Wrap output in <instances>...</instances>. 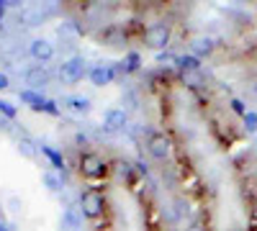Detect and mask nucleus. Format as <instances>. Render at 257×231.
Here are the masks:
<instances>
[{"mask_svg": "<svg viewBox=\"0 0 257 231\" xmlns=\"http://www.w3.org/2000/svg\"><path fill=\"white\" fill-rule=\"evenodd\" d=\"M85 65H88V62H85V57H80V54L64 59L62 67H59V80L67 82V85H75V82H80L85 77V72H88Z\"/></svg>", "mask_w": 257, "mask_h": 231, "instance_id": "nucleus-1", "label": "nucleus"}, {"mask_svg": "<svg viewBox=\"0 0 257 231\" xmlns=\"http://www.w3.org/2000/svg\"><path fill=\"white\" fill-rule=\"evenodd\" d=\"M80 208H82V216L98 218L105 211V198L98 190H85V193H80Z\"/></svg>", "mask_w": 257, "mask_h": 231, "instance_id": "nucleus-2", "label": "nucleus"}, {"mask_svg": "<svg viewBox=\"0 0 257 231\" xmlns=\"http://www.w3.org/2000/svg\"><path fill=\"white\" fill-rule=\"evenodd\" d=\"M144 41H147V47L165 52V47L170 44V26L167 24H152L144 31Z\"/></svg>", "mask_w": 257, "mask_h": 231, "instance_id": "nucleus-3", "label": "nucleus"}, {"mask_svg": "<svg viewBox=\"0 0 257 231\" xmlns=\"http://www.w3.org/2000/svg\"><path fill=\"white\" fill-rule=\"evenodd\" d=\"M80 170H82V175H85V177L98 180V177H103V175H105V162H103L98 154L88 152V154H82V157H80Z\"/></svg>", "mask_w": 257, "mask_h": 231, "instance_id": "nucleus-4", "label": "nucleus"}, {"mask_svg": "<svg viewBox=\"0 0 257 231\" xmlns=\"http://www.w3.org/2000/svg\"><path fill=\"white\" fill-rule=\"evenodd\" d=\"M147 149H149V154H152L155 159L165 162L170 157V152H173V144H170V139L165 134H152L149 141H147Z\"/></svg>", "mask_w": 257, "mask_h": 231, "instance_id": "nucleus-5", "label": "nucleus"}, {"mask_svg": "<svg viewBox=\"0 0 257 231\" xmlns=\"http://www.w3.org/2000/svg\"><path fill=\"white\" fill-rule=\"evenodd\" d=\"M24 80H26L29 90H41V88L49 85V72L41 67V65H31V67L24 72Z\"/></svg>", "mask_w": 257, "mask_h": 231, "instance_id": "nucleus-6", "label": "nucleus"}, {"mask_svg": "<svg viewBox=\"0 0 257 231\" xmlns=\"http://www.w3.org/2000/svg\"><path fill=\"white\" fill-rule=\"evenodd\" d=\"M126 123H128V116L123 108H108L103 113V126H105V131H123L126 129Z\"/></svg>", "mask_w": 257, "mask_h": 231, "instance_id": "nucleus-7", "label": "nucleus"}, {"mask_svg": "<svg viewBox=\"0 0 257 231\" xmlns=\"http://www.w3.org/2000/svg\"><path fill=\"white\" fill-rule=\"evenodd\" d=\"M29 54L36 59V62H49V59H54V44L49 39H34L31 44H29Z\"/></svg>", "mask_w": 257, "mask_h": 231, "instance_id": "nucleus-8", "label": "nucleus"}, {"mask_svg": "<svg viewBox=\"0 0 257 231\" xmlns=\"http://www.w3.org/2000/svg\"><path fill=\"white\" fill-rule=\"evenodd\" d=\"M49 18V13H47V8H44V3L41 6H26V8H21V21H24L26 26H41L44 21Z\"/></svg>", "mask_w": 257, "mask_h": 231, "instance_id": "nucleus-9", "label": "nucleus"}, {"mask_svg": "<svg viewBox=\"0 0 257 231\" xmlns=\"http://www.w3.org/2000/svg\"><path fill=\"white\" fill-rule=\"evenodd\" d=\"M113 77H116V72H113V67H111V65H95V67L90 70V82H93L95 88H105V85H111Z\"/></svg>", "mask_w": 257, "mask_h": 231, "instance_id": "nucleus-10", "label": "nucleus"}, {"mask_svg": "<svg viewBox=\"0 0 257 231\" xmlns=\"http://www.w3.org/2000/svg\"><path fill=\"white\" fill-rule=\"evenodd\" d=\"M82 226V216L77 208H64L59 216V231H77Z\"/></svg>", "mask_w": 257, "mask_h": 231, "instance_id": "nucleus-11", "label": "nucleus"}, {"mask_svg": "<svg viewBox=\"0 0 257 231\" xmlns=\"http://www.w3.org/2000/svg\"><path fill=\"white\" fill-rule=\"evenodd\" d=\"M64 106H67L72 113H90V98H85V95H67L64 98Z\"/></svg>", "mask_w": 257, "mask_h": 231, "instance_id": "nucleus-12", "label": "nucleus"}, {"mask_svg": "<svg viewBox=\"0 0 257 231\" xmlns=\"http://www.w3.org/2000/svg\"><path fill=\"white\" fill-rule=\"evenodd\" d=\"M190 49H193V57H208L211 52H213V39H208V36H196L190 41Z\"/></svg>", "mask_w": 257, "mask_h": 231, "instance_id": "nucleus-13", "label": "nucleus"}, {"mask_svg": "<svg viewBox=\"0 0 257 231\" xmlns=\"http://www.w3.org/2000/svg\"><path fill=\"white\" fill-rule=\"evenodd\" d=\"M18 152L24 154L26 159H36L41 149L36 146V141H34L31 136H21V139H18Z\"/></svg>", "mask_w": 257, "mask_h": 231, "instance_id": "nucleus-14", "label": "nucleus"}, {"mask_svg": "<svg viewBox=\"0 0 257 231\" xmlns=\"http://www.w3.org/2000/svg\"><path fill=\"white\" fill-rule=\"evenodd\" d=\"M18 98L24 100V103H29V106H31L34 111H44V108H47V100L41 98L39 93H34V90H21V93H18Z\"/></svg>", "mask_w": 257, "mask_h": 231, "instance_id": "nucleus-15", "label": "nucleus"}, {"mask_svg": "<svg viewBox=\"0 0 257 231\" xmlns=\"http://www.w3.org/2000/svg\"><path fill=\"white\" fill-rule=\"evenodd\" d=\"M178 67H180L183 72H198V70H201V59L193 57V54H185V57L178 59Z\"/></svg>", "mask_w": 257, "mask_h": 231, "instance_id": "nucleus-16", "label": "nucleus"}, {"mask_svg": "<svg viewBox=\"0 0 257 231\" xmlns=\"http://www.w3.org/2000/svg\"><path fill=\"white\" fill-rule=\"evenodd\" d=\"M41 180H44V185H47V190H49V193H59V190H62V177H59L57 172L47 170Z\"/></svg>", "mask_w": 257, "mask_h": 231, "instance_id": "nucleus-17", "label": "nucleus"}, {"mask_svg": "<svg viewBox=\"0 0 257 231\" xmlns=\"http://www.w3.org/2000/svg\"><path fill=\"white\" fill-rule=\"evenodd\" d=\"M175 216H178L180 221L193 218V205H190L185 198H175Z\"/></svg>", "mask_w": 257, "mask_h": 231, "instance_id": "nucleus-18", "label": "nucleus"}, {"mask_svg": "<svg viewBox=\"0 0 257 231\" xmlns=\"http://www.w3.org/2000/svg\"><path fill=\"white\" fill-rule=\"evenodd\" d=\"M178 59H180V57H175L173 52H167V49H165V52L157 54V65L165 67V70H170V67H178Z\"/></svg>", "mask_w": 257, "mask_h": 231, "instance_id": "nucleus-19", "label": "nucleus"}, {"mask_svg": "<svg viewBox=\"0 0 257 231\" xmlns=\"http://www.w3.org/2000/svg\"><path fill=\"white\" fill-rule=\"evenodd\" d=\"M57 34L59 36H80V26L75 24V21H62V24L57 26Z\"/></svg>", "mask_w": 257, "mask_h": 231, "instance_id": "nucleus-20", "label": "nucleus"}, {"mask_svg": "<svg viewBox=\"0 0 257 231\" xmlns=\"http://www.w3.org/2000/svg\"><path fill=\"white\" fill-rule=\"evenodd\" d=\"M39 149H41V154H47V159L57 167V170H64V159H62V154H59V152H54L52 146H39Z\"/></svg>", "mask_w": 257, "mask_h": 231, "instance_id": "nucleus-21", "label": "nucleus"}, {"mask_svg": "<svg viewBox=\"0 0 257 231\" xmlns=\"http://www.w3.org/2000/svg\"><path fill=\"white\" fill-rule=\"evenodd\" d=\"M139 65H142V57H139L137 52H128L126 59H123V70H126V72H137Z\"/></svg>", "mask_w": 257, "mask_h": 231, "instance_id": "nucleus-22", "label": "nucleus"}, {"mask_svg": "<svg viewBox=\"0 0 257 231\" xmlns=\"http://www.w3.org/2000/svg\"><path fill=\"white\" fill-rule=\"evenodd\" d=\"M183 82H185V85H190V88H203L206 85L203 77H201V70L198 72H183Z\"/></svg>", "mask_w": 257, "mask_h": 231, "instance_id": "nucleus-23", "label": "nucleus"}, {"mask_svg": "<svg viewBox=\"0 0 257 231\" xmlns=\"http://www.w3.org/2000/svg\"><path fill=\"white\" fill-rule=\"evenodd\" d=\"M0 113H3L6 118H16V116H18L16 106H13L11 100H3V98H0Z\"/></svg>", "mask_w": 257, "mask_h": 231, "instance_id": "nucleus-24", "label": "nucleus"}, {"mask_svg": "<svg viewBox=\"0 0 257 231\" xmlns=\"http://www.w3.org/2000/svg\"><path fill=\"white\" fill-rule=\"evenodd\" d=\"M244 126H247V131H257V113L247 111V116H244Z\"/></svg>", "mask_w": 257, "mask_h": 231, "instance_id": "nucleus-25", "label": "nucleus"}, {"mask_svg": "<svg viewBox=\"0 0 257 231\" xmlns=\"http://www.w3.org/2000/svg\"><path fill=\"white\" fill-rule=\"evenodd\" d=\"M231 108H234V113H239V116H247V108H244V103H242V100H237V98L231 100Z\"/></svg>", "mask_w": 257, "mask_h": 231, "instance_id": "nucleus-26", "label": "nucleus"}, {"mask_svg": "<svg viewBox=\"0 0 257 231\" xmlns=\"http://www.w3.org/2000/svg\"><path fill=\"white\" fill-rule=\"evenodd\" d=\"M118 175H121V177H132V164L121 162V164H118Z\"/></svg>", "mask_w": 257, "mask_h": 231, "instance_id": "nucleus-27", "label": "nucleus"}, {"mask_svg": "<svg viewBox=\"0 0 257 231\" xmlns=\"http://www.w3.org/2000/svg\"><path fill=\"white\" fill-rule=\"evenodd\" d=\"M185 231H208V228H206V223H201V221H193Z\"/></svg>", "mask_w": 257, "mask_h": 231, "instance_id": "nucleus-28", "label": "nucleus"}, {"mask_svg": "<svg viewBox=\"0 0 257 231\" xmlns=\"http://www.w3.org/2000/svg\"><path fill=\"white\" fill-rule=\"evenodd\" d=\"M11 88V80H8V75L6 72H0V90H8Z\"/></svg>", "mask_w": 257, "mask_h": 231, "instance_id": "nucleus-29", "label": "nucleus"}, {"mask_svg": "<svg viewBox=\"0 0 257 231\" xmlns=\"http://www.w3.org/2000/svg\"><path fill=\"white\" fill-rule=\"evenodd\" d=\"M8 205H11V211H21V200H18L16 195H13V198L8 200Z\"/></svg>", "mask_w": 257, "mask_h": 231, "instance_id": "nucleus-30", "label": "nucleus"}, {"mask_svg": "<svg viewBox=\"0 0 257 231\" xmlns=\"http://www.w3.org/2000/svg\"><path fill=\"white\" fill-rule=\"evenodd\" d=\"M0 231H11V226H8L6 221H0Z\"/></svg>", "mask_w": 257, "mask_h": 231, "instance_id": "nucleus-31", "label": "nucleus"}, {"mask_svg": "<svg viewBox=\"0 0 257 231\" xmlns=\"http://www.w3.org/2000/svg\"><path fill=\"white\" fill-rule=\"evenodd\" d=\"M3 13H6V3H0V18H3Z\"/></svg>", "mask_w": 257, "mask_h": 231, "instance_id": "nucleus-32", "label": "nucleus"}, {"mask_svg": "<svg viewBox=\"0 0 257 231\" xmlns=\"http://www.w3.org/2000/svg\"><path fill=\"white\" fill-rule=\"evenodd\" d=\"M252 93H254V95H257V82H254V85H252Z\"/></svg>", "mask_w": 257, "mask_h": 231, "instance_id": "nucleus-33", "label": "nucleus"}]
</instances>
